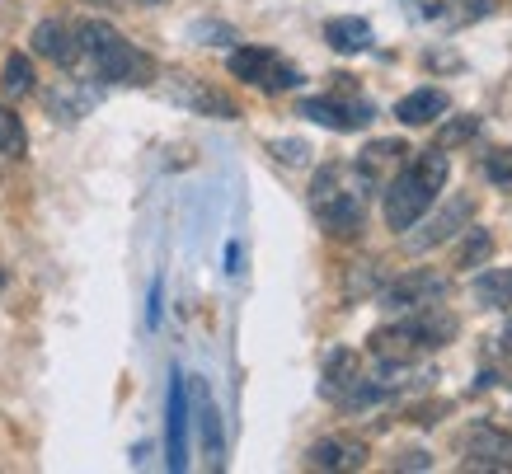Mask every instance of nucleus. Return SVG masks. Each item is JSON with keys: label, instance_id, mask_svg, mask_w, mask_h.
Here are the masks:
<instances>
[{"label": "nucleus", "instance_id": "nucleus-29", "mask_svg": "<svg viewBox=\"0 0 512 474\" xmlns=\"http://www.w3.org/2000/svg\"><path fill=\"white\" fill-rule=\"evenodd\" d=\"M146 324H151V329L160 324V282L151 287V310H146Z\"/></svg>", "mask_w": 512, "mask_h": 474}, {"label": "nucleus", "instance_id": "nucleus-5", "mask_svg": "<svg viewBox=\"0 0 512 474\" xmlns=\"http://www.w3.org/2000/svg\"><path fill=\"white\" fill-rule=\"evenodd\" d=\"M320 390H325L329 404L339 409H372L376 399H386L390 390L381 381H372L362 371V357L353 348H334L325 357V371H320Z\"/></svg>", "mask_w": 512, "mask_h": 474}, {"label": "nucleus", "instance_id": "nucleus-2", "mask_svg": "<svg viewBox=\"0 0 512 474\" xmlns=\"http://www.w3.org/2000/svg\"><path fill=\"white\" fill-rule=\"evenodd\" d=\"M447 174H451L447 151L428 146V151L409 155L400 165V174L381 188V193H386V226L390 230L419 226L423 216L433 212V202H437V193H442V184H447Z\"/></svg>", "mask_w": 512, "mask_h": 474}, {"label": "nucleus", "instance_id": "nucleus-15", "mask_svg": "<svg viewBox=\"0 0 512 474\" xmlns=\"http://www.w3.org/2000/svg\"><path fill=\"white\" fill-rule=\"evenodd\" d=\"M170 94L179 99V104H188V108H198V113H207V118H221V123L240 118L235 99H226V94L212 90V85H207V80H198V76H174Z\"/></svg>", "mask_w": 512, "mask_h": 474}, {"label": "nucleus", "instance_id": "nucleus-13", "mask_svg": "<svg viewBox=\"0 0 512 474\" xmlns=\"http://www.w3.org/2000/svg\"><path fill=\"white\" fill-rule=\"evenodd\" d=\"M306 465H311V470H329V474L362 470V465H367V442H357V437H348V432L320 437V442L306 451Z\"/></svg>", "mask_w": 512, "mask_h": 474}, {"label": "nucleus", "instance_id": "nucleus-14", "mask_svg": "<svg viewBox=\"0 0 512 474\" xmlns=\"http://www.w3.org/2000/svg\"><path fill=\"white\" fill-rule=\"evenodd\" d=\"M470 212H475V202H470V198H451L447 207H442V212H437L433 221L419 230V235H409V240H404V249H414V254H428V249L447 245L456 230H466Z\"/></svg>", "mask_w": 512, "mask_h": 474}, {"label": "nucleus", "instance_id": "nucleus-31", "mask_svg": "<svg viewBox=\"0 0 512 474\" xmlns=\"http://www.w3.org/2000/svg\"><path fill=\"white\" fill-rule=\"evenodd\" d=\"M137 5H170V0H137Z\"/></svg>", "mask_w": 512, "mask_h": 474}, {"label": "nucleus", "instance_id": "nucleus-20", "mask_svg": "<svg viewBox=\"0 0 512 474\" xmlns=\"http://www.w3.org/2000/svg\"><path fill=\"white\" fill-rule=\"evenodd\" d=\"M325 43L334 47V52H343V57H357V52H367L372 47V24L357 15H339L325 24Z\"/></svg>", "mask_w": 512, "mask_h": 474}, {"label": "nucleus", "instance_id": "nucleus-26", "mask_svg": "<svg viewBox=\"0 0 512 474\" xmlns=\"http://www.w3.org/2000/svg\"><path fill=\"white\" fill-rule=\"evenodd\" d=\"M484 179L494 188H503V193H512V146L484 155Z\"/></svg>", "mask_w": 512, "mask_h": 474}, {"label": "nucleus", "instance_id": "nucleus-30", "mask_svg": "<svg viewBox=\"0 0 512 474\" xmlns=\"http://www.w3.org/2000/svg\"><path fill=\"white\" fill-rule=\"evenodd\" d=\"M503 348L512 352V320H508V329H503Z\"/></svg>", "mask_w": 512, "mask_h": 474}, {"label": "nucleus", "instance_id": "nucleus-9", "mask_svg": "<svg viewBox=\"0 0 512 474\" xmlns=\"http://www.w3.org/2000/svg\"><path fill=\"white\" fill-rule=\"evenodd\" d=\"M461 456L466 470H512V432L498 423H470L461 437Z\"/></svg>", "mask_w": 512, "mask_h": 474}, {"label": "nucleus", "instance_id": "nucleus-17", "mask_svg": "<svg viewBox=\"0 0 512 474\" xmlns=\"http://www.w3.org/2000/svg\"><path fill=\"white\" fill-rule=\"evenodd\" d=\"M451 108V94L437 90V85H423V90L404 94L400 104H395V118L404 127H428V123H442V113Z\"/></svg>", "mask_w": 512, "mask_h": 474}, {"label": "nucleus", "instance_id": "nucleus-25", "mask_svg": "<svg viewBox=\"0 0 512 474\" xmlns=\"http://www.w3.org/2000/svg\"><path fill=\"white\" fill-rule=\"evenodd\" d=\"M480 137V118H456V123H442L437 127V151H451V146H466V141Z\"/></svg>", "mask_w": 512, "mask_h": 474}, {"label": "nucleus", "instance_id": "nucleus-32", "mask_svg": "<svg viewBox=\"0 0 512 474\" xmlns=\"http://www.w3.org/2000/svg\"><path fill=\"white\" fill-rule=\"evenodd\" d=\"M0 287H5V268H0Z\"/></svg>", "mask_w": 512, "mask_h": 474}, {"label": "nucleus", "instance_id": "nucleus-28", "mask_svg": "<svg viewBox=\"0 0 512 474\" xmlns=\"http://www.w3.org/2000/svg\"><path fill=\"white\" fill-rule=\"evenodd\" d=\"M400 465H404V470H428V465H433V460L423 456V451H409V456H404Z\"/></svg>", "mask_w": 512, "mask_h": 474}, {"label": "nucleus", "instance_id": "nucleus-19", "mask_svg": "<svg viewBox=\"0 0 512 474\" xmlns=\"http://www.w3.org/2000/svg\"><path fill=\"white\" fill-rule=\"evenodd\" d=\"M470 296L480 301L484 310H508L512 306V268H484L470 277Z\"/></svg>", "mask_w": 512, "mask_h": 474}, {"label": "nucleus", "instance_id": "nucleus-1", "mask_svg": "<svg viewBox=\"0 0 512 474\" xmlns=\"http://www.w3.org/2000/svg\"><path fill=\"white\" fill-rule=\"evenodd\" d=\"M456 334H461V320H456L447 306H437L433 301V306L404 310L395 324L372 329L367 348H372V357L381 362V367H414L419 357L456 343Z\"/></svg>", "mask_w": 512, "mask_h": 474}, {"label": "nucleus", "instance_id": "nucleus-21", "mask_svg": "<svg viewBox=\"0 0 512 474\" xmlns=\"http://www.w3.org/2000/svg\"><path fill=\"white\" fill-rule=\"evenodd\" d=\"M33 62L24 57V52H10L5 57V71H0V90H5V99H24V94H33Z\"/></svg>", "mask_w": 512, "mask_h": 474}, {"label": "nucleus", "instance_id": "nucleus-22", "mask_svg": "<svg viewBox=\"0 0 512 474\" xmlns=\"http://www.w3.org/2000/svg\"><path fill=\"white\" fill-rule=\"evenodd\" d=\"M0 155H10V160L29 155V132H24V123H19V113L10 104H0Z\"/></svg>", "mask_w": 512, "mask_h": 474}, {"label": "nucleus", "instance_id": "nucleus-3", "mask_svg": "<svg viewBox=\"0 0 512 474\" xmlns=\"http://www.w3.org/2000/svg\"><path fill=\"white\" fill-rule=\"evenodd\" d=\"M76 38H80V62L90 66L94 80H104V85H146V80H156V62L104 19L76 24Z\"/></svg>", "mask_w": 512, "mask_h": 474}, {"label": "nucleus", "instance_id": "nucleus-18", "mask_svg": "<svg viewBox=\"0 0 512 474\" xmlns=\"http://www.w3.org/2000/svg\"><path fill=\"white\" fill-rule=\"evenodd\" d=\"M193 399H198V432H202V451H207V465L221 470L226 465V437H221V413L207 395V385L193 381Z\"/></svg>", "mask_w": 512, "mask_h": 474}, {"label": "nucleus", "instance_id": "nucleus-12", "mask_svg": "<svg viewBox=\"0 0 512 474\" xmlns=\"http://www.w3.org/2000/svg\"><path fill=\"white\" fill-rule=\"evenodd\" d=\"M409 160V146H404L400 137H381V141H367V151L357 155V174H362V184L372 188H386L395 174H400V165Z\"/></svg>", "mask_w": 512, "mask_h": 474}, {"label": "nucleus", "instance_id": "nucleus-16", "mask_svg": "<svg viewBox=\"0 0 512 474\" xmlns=\"http://www.w3.org/2000/svg\"><path fill=\"white\" fill-rule=\"evenodd\" d=\"M33 52L47 57V62L57 66H71L80 62V38H76V24H66V19H43L38 29H33Z\"/></svg>", "mask_w": 512, "mask_h": 474}, {"label": "nucleus", "instance_id": "nucleus-4", "mask_svg": "<svg viewBox=\"0 0 512 474\" xmlns=\"http://www.w3.org/2000/svg\"><path fill=\"white\" fill-rule=\"evenodd\" d=\"M367 198H372V188L362 184L357 165L329 160V165L315 169L311 212H315V221H320L329 235H357L362 221H367Z\"/></svg>", "mask_w": 512, "mask_h": 474}, {"label": "nucleus", "instance_id": "nucleus-6", "mask_svg": "<svg viewBox=\"0 0 512 474\" xmlns=\"http://www.w3.org/2000/svg\"><path fill=\"white\" fill-rule=\"evenodd\" d=\"M235 80H245L254 90H268V94H282V90H296L301 85V71L292 62H282L273 47H235L231 57H226Z\"/></svg>", "mask_w": 512, "mask_h": 474}, {"label": "nucleus", "instance_id": "nucleus-10", "mask_svg": "<svg viewBox=\"0 0 512 474\" xmlns=\"http://www.w3.org/2000/svg\"><path fill=\"white\" fill-rule=\"evenodd\" d=\"M447 287H451V282L442 273H433V268H414V273H400L386 291H381V306L395 310V315H404V310H419V306L442 301V296H447Z\"/></svg>", "mask_w": 512, "mask_h": 474}, {"label": "nucleus", "instance_id": "nucleus-24", "mask_svg": "<svg viewBox=\"0 0 512 474\" xmlns=\"http://www.w3.org/2000/svg\"><path fill=\"white\" fill-rule=\"evenodd\" d=\"M489 254H494V235L475 226L466 240H461V249H456V268H480V263H489Z\"/></svg>", "mask_w": 512, "mask_h": 474}, {"label": "nucleus", "instance_id": "nucleus-27", "mask_svg": "<svg viewBox=\"0 0 512 474\" xmlns=\"http://www.w3.org/2000/svg\"><path fill=\"white\" fill-rule=\"evenodd\" d=\"M273 155L287 160V165H301V160L311 155V146H306V141H273Z\"/></svg>", "mask_w": 512, "mask_h": 474}, {"label": "nucleus", "instance_id": "nucleus-7", "mask_svg": "<svg viewBox=\"0 0 512 474\" xmlns=\"http://www.w3.org/2000/svg\"><path fill=\"white\" fill-rule=\"evenodd\" d=\"M301 118H311V123L329 127V132H362V127L372 123V104L353 90V85H339L334 94H315L301 104Z\"/></svg>", "mask_w": 512, "mask_h": 474}, {"label": "nucleus", "instance_id": "nucleus-23", "mask_svg": "<svg viewBox=\"0 0 512 474\" xmlns=\"http://www.w3.org/2000/svg\"><path fill=\"white\" fill-rule=\"evenodd\" d=\"M90 104H94V94H80L76 80H62L57 90L47 94V108H52L57 118H80V113H85Z\"/></svg>", "mask_w": 512, "mask_h": 474}, {"label": "nucleus", "instance_id": "nucleus-8", "mask_svg": "<svg viewBox=\"0 0 512 474\" xmlns=\"http://www.w3.org/2000/svg\"><path fill=\"white\" fill-rule=\"evenodd\" d=\"M400 5L419 29H433V33L466 29V24L489 15V0H400Z\"/></svg>", "mask_w": 512, "mask_h": 474}, {"label": "nucleus", "instance_id": "nucleus-11", "mask_svg": "<svg viewBox=\"0 0 512 474\" xmlns=\"http://www.w3.org/2000/svg\"><path fill=\"white\" fill-rule=\"evenodd\" d=\"M165 465L174 474L188 470V376L170 371V399H165Z\"/></svg>", "mask_w": 512, "mask_h": 474}]
</instances>
